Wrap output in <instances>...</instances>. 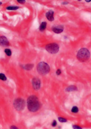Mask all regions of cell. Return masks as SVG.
Returning <instances> with one entry per match:
<instances>
[{"label": "cell", "mask_w": 91, "mask_h": 129, "mask_svg": "<svg viewBox=\"0 0 91 129\" xmlns=\"http://www.w3.org/2000/svg\"><path fill=\"white\" fill-rule=\"evenodd\" d=\"M27 107L28 110L32 112L37 111L40 108L39 99L35 95L30 96L27 99Z\"/></svg>", "instance_id": "cell-1"}, {"label": "cell", "mask_w": 91, "mask_h": 129, "mask_svg": "<svg viewBox=\"0 0 91 129\" xmlns=\"http://www.w3.org/2000/svg\"><path fill=\"white\" fill-rule=\"evenodd\" d=\"M90 57V52L87 48H82L79 50L77 53V58L81 62H85Z\"/></svg>", "instance_id": "cell-2"}, {"label": "cell", "mask_w": 91, "mask_h": 129, "mask_svg": "<svg viewBox=\"0 0 91 129\" xmlns=\"http://www.w3.org/2000/svg\"><path fill=\"white\" fill-rule=\"evenodd\" d=\"M37 71L41 75H45L49 73L50 67L47 63L41 62L37 65Z\"/></svg>", "instance_id": "cell-3"}, {"label": "cell", "mask_w": 91, "mask_h": 129, "mask_svg": "<svg viewBox=\"0 0 91 129\" xmlns=\"http://www.w3.org/2000/svg\"><path fill=\"white\" fill-rule=\"evenodd\" d=\"M59 46L56 43H51L46 46V50L52 54H55L59 52Z\"/></svg>", "instance_id": "cell-4"}, {"label": "cell", "mask_w": 91, "mask_h": 129, "mask_svg": "<svg viewBox=\"0 0 91 129\" xmlns=\"http://www.w3.org/2000/svg\"><path fill=\"white\" fill-rule=\"evenodd\" d=\"M14 106L17 111H22L25 107V101L22 98H18L14 102Z\"/></svg>", "instance_id": "cell-5"}, {"label": "cell", "mask_w": 91, "mask_h": 129, "mask_svg": "<svg viewBox=\"0 0 91 129\" xmlns=\"http://www.w3.org/2000/svg\"><path fill=\"white\" fill-rule=\"evenodd\" d=\"M33 87L36 91L40 89L41 87L40 80L38 78H34L32 80Z\"/></svg>", "instance_id": "cell-6"}, {"label": "cell", "mask_w": 91, "mask_h": 129, "mask_svg": "<svg viewBox=\"0 0 91 129\" xmlns=\"http://www.w3.org/2000/svg\"><path fill=\"white\" fill-rule=\"evenodd\" d=\"M0 45L3 46V47H6V46L9 45V41L6 36H0Z\"/></svg>", "instance_id": "cell-7"}, {"label": "cell", "mask_w": 91, "mask_h": 129, "mask_svg": "<svg viewBox=\"0 0 91 129\" xmlns=\"http://www.w3.org/2000/svg\"><path fill=\"white\" fill-rule=\"evenodd\" d=\"M64 28L63 26H55L52 27V31L56 34H60L64 31Z\"/></svg>", "instance_id": "cell-8"}, {"label": "cell", "mask_w": 91, "mask_h": 129, "mask_svg": "<svg viewBox=\"0 0 91 129\" xmlns=\"http://www.w3.org/2000/svg\"><path fill=\"white\" fill-rule=\"evenodd\" d=\"M46 18L48 21H54V12L52 10H50L48 12H47L46 14Z\"/></svg>", "instance_id": "cell-9"}, {"label": "cell", "mask_w": 91, "mask_h": 129, "mask_svg": "<svg viewBox=\"0 0 91 129\" xmlns=\"http://www.w3.org/2000/svg\"><path fill=\"white\" fill-rule=\"evenodd\" d=\"M78 90L77 87L75 86H70L68 87L67 88H66V91L68 92H73V91H76Z\"/></svg>", "instance_id": "cell-10"}, {"label": "cell", "mask_w": 91, "mask_h": 129, "mask_svg": "<svg viewBox=\"0 0 91 129\" xmlns=\"http://www.w3.org/2000/svg\"><path fill=\"white\" fill-rule=\"evenodd\" d=\"M47 27V23L46 22H42L40 26L39 30L40 31H44L46 30Z\"/></svg>", "instance_id": "cell-11"}, {"label": "cell", "mask_w": 91, "mask_h": 129, "mask_svg": "<svg viewBox=\"0 0 91 129\" xmlns=\"http://www.w3.org/2000/svg\"><path fill=\"white\" fill-rule=\"evenodd\" d=\"M33 67H34V65L32 64H28L25 65L24 67V69L26 70H32Z\"/></svg>", "instance_id": "cell-12"}, {"label": "cell", "mask_w": 91, "mask_h": 129, "mask_svg": "<svg viewBox=\"0 0 91 129\" xmlns=\"http://www.w3.org/2000/svg\"><path fill=\"white\" fill-rule=\"evenodd\" d=\"M19 8V7L15 6H10L7 7V9L9 11H15Z\"/></svg>", "instance_id": "cell-13"}, {"label": "cell", "mask_w": 91, "mask_h": 129, "mask_svg": "<svg viewBox=\"0 0 91 129\" xmlns=\"http://www.w3.org/2000/svg\"><path fill=\"white\" fill-rule=\"evenodd\" d=\"M4 52L6 53V54L8 56H10L12 54L11 51L10 49H9V48H6V49L4 50Z\"/></svg>", "instance_id": "cell-14"}, {"label": "cell", "mask_w": 91, "mask_h": 129, "mask_svg": "<svg viewBox=\"0 0 91 129\" xmlns=\"http://www.w3.org/2000/svg\"><path fill=\"white\" fill-rule=\"evenodd\" d=\"M0 80H2V81H6L7 80V77L5 76V75L4 74H0Z\"/></svg>", "instance_id": "cell-15"}, {"label": "cell", "mask_w": 91, "mask_h": 129, "mask_svg": "<svg viewBox=\"0 0 91 129\" xmlns=\"http://www.w3.org/2000/svg\"><path fill=\"white\" fill-rule=\"evenodd\" d=\"M71 111L73 113H78V111H79V108L78 107H76V106H74L72 108V110Z\"/></svg>", "instance_id": "cell-16"}, {"label": "cell", "mask_w": 91, "mask_h": 129, "mask_svg": "<svg viewBox=\"0 0 91 129\" xmlns=\"http://www.w3.org/2000/svg\"><path fill=\"white\" fill-rule=\"evenodd\" d=\"M58 120L60 122H61V123H66L67 122V119H66L65 118H62V117H59Z\"/></svg>", "instance_id": "cell-17"}, {"label": "cell", "mask_w": 91, "mask_h": 129, "mask_svg": "<svg viewBox=\"0 0 91 129\" xmlns=\"http://www.w3.org/2000/svg\"><path fill=\"white\" fill-rule=\"evenodd\" d=\"M17 1L20 4H23L26 2V0H17Z\"/></svg>", "instance_id": "cell-18"}, {"label": "cell", "mask_w": 91, "mask_h": 129, "mask_svg": "<svg viewBox=\"0 0 91 129\" xmlns=\"http://www.w3.org/2000/svg\"><path fill=\"white\" fill-rule=\"evenodd\" d=\"M56 74L57 75H60L61 74V71L60 69H57L56 70Z\"/></svg>", "instance_id": "cell-19"}, {"label": "cell", "mask_w": 91, "mask_h": 129, "mask_svg": "<svg viewBox=\"0 0 91 129\" xmlns=\"http://www.w3.org/2000/svg\"><path fill=\"white\" fill-rule=\"evenodd\" d=\"M73 128L74 129H82L81 127H80V126H77V125H73Z\"/></svg>", "instance_id": "cell-20"}, {"label": "cell", "mask_w": 91, "mask_h": 129, "mask_svg": "<svg viewBox=\"0 0 91 129\" xmlns=\"http://www.w3.org/2000/svg\"><path fill=\"white\" fill-rule=\"evenodd\" d=\"M56 125H57V123H56V120H54L53 121V123L52 124V125L53 126H55Z\"/></svg>", "instance_id": "cell-21"}, {"label": "cell", "mask_w": 91, "mask_h": 129, "mask_svg": "<svg viewBox=\"0 0 91 129\" xmlns=\"http://www.w3.org/2000/svg\"><path fill=\"white\" fill-rule=\"evenodd\" d=\"M10 129H18V128L17 127H16V126H11V127H10Z\"/></svg>", "instance_id": "cell-22"}, {"label": "cell", "mask_w": 91, "mask_h": 129, "mask_svg": "<svg viewBox=\"0 0 91 129\" xmlns=\"http://www.w3.org/2000/svg\"><path fill=\"white\" fill-rule=\"evenodd\" d=\"M85 1L87 2H90L91 1V0H85Z\"/></svg>", "instance_id": "cell-23"}, {"label": "cell", "mask_w": 91, "mask_h": 129, "mask_svg": "<svg viewBox=\"0 0 91 129\" xmlns=\"http://www.w3.org/2000/svg\"><path fill=\"white\" fill-rule=\"evenodd\" d=\"M63 4H68V3H67V2H64V3H63Z\"/></svg>", "instance_id": "cell-24"}, {"label": "cell", "mask_w": 91, "mask_h": 129, "mask_svg": "<svg viewBox=\"0 0 91 129\" xmlns=\"http://www.w3.org/2000/svg\"><path fill=\"white\" fill-rule=\"evenodd\" d=\"M2 2H0V6H1V5H2Z\"/></svg>", "instance_id": "cell-25"}, {"label": "cell", "mask_w": 91, "mask_h": 129, "mask_svg": "<svg viewBox=\"0 0 91 129\" xmlns=\"http://www.w3.org/2000/svg\"><path fill=\"white\" fill-rule=\"evenodd\" d=\"M78 1H81V0H78Z\"/></svg>", "instance_id": "cell-26"}]
</instances>
